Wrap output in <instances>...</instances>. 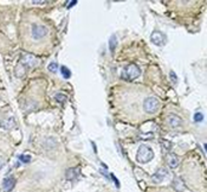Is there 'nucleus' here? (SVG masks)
Segmentation results:
<instances>
[{"instance_id": "nucleus-12", "label": "nucleus", "mask_w": 207, "mask_h": 192, "mask_svg": "<svg viewBox=\"0 0 207 192\" xmlns=\"http://www.w3.org/2000/svg\"><path fill=\"white\" fill-rule=\"evenodd\" d=\"M173 187L176 190L177 192H182L185 189H186V186L183 184V181L180 178H175V179L173 180Z\"/></svg>"}, {"instance_id": "nucleus-2", "label": "nucleus", "mask_w": 207, "mask_h": 192, "mask_svg": "<svg viewBox=\"0 0 207 192\" xmlns=\"http://www.w3.org/2000/svg\"><path fill=\"white\" fill-rule=\"evenodd\" d=\"M140 75H141V70L136 64H129L122 72V77L125 79H129V81L136 79Z\"/></svg>"}, {"instance_id": "nucleus-9", "label": "nucleus", "mask_w": 207, "mask_h": 192, "mask_svg": "<svg viewBox=\"0 0 207 192\" xmlns=\"http://www.w3.org/2000/svg\"><path fill=\"white\" fill-rule=\"evenodd\" d=\"M14 126H16V121H14V119L12 116L5 118V119H2L0 121V127L6 129V131H10L12 128H14Z\"/></svg>"}, {"instance_id": "nucleus-19", "label": "nucleus", "mask_w": 207, "mask_h": 192, "mask_svg": "<svg viewBox=\"0 0 207 192\" xmlns=\"http://www.w3.org/2000/svg\"><path fill=\"white\" fill-rule=\"evenodd\" d=\"M19 160L21 162H25V164H29L30 160H31V156L29 154H23V156H19Z\"/></svg>"}, {"instance_id": "nucleus-3", "label": "nucleus", "mask_w": 207, "mask_h": 192, "mask_svg": "<svg viewBox=\"0 0 207 192\" xmlns=\"http://www.w3.org/2000/svg\"><path fill=\"white\" fill-rule=\"evenodd\" d=\"M160 107V103L158 101V98H155L153 96H149L144 100L143 102V109L144 112L148 113V114H154Z\"/></svg>"}, {"instance_id": "nucleus-24", "label": "nucleus", "mask_w": 207, "mask_h": 192, "mask_svg": "<svg viewBox=\"0 0 207 192\" xmlns=\"http://www.w3.org/2000/svg\"><path fill=\"white\" fill-rule=\"evenodd\" d=\"M111 178H112L114 180H115V184H116V186H117V187H120V183H118V180L116 179L115 177H114V174H111Z\"/></svg>"}, {"instance_id": "nucleus-22", "label": "nucleus", "mask_w": 207, "mask_h": 192, "mask_svg": "<svg viewBox=\"0 0 207 192\" xmlns=\"http://www.w3.org/2000/svg\"><path fill=\"white\" fill-rule=\"evenodd\" d=\"M169 75H171V78H172V81H173V83L175 84L177 82V76L175 75V72L171 71V74H169Z\"/></svg>"}, {"instance_id": "nucleus-6", "label": "nucleus", "mask_w": 207, "mask_h": 192, "mask_svg": "<svg viewBox=\"0 0 207 192\" xmlns=\"http://www.w3.org/2000/svg\"><path fill=\"white\" fill-rule=\"evenodd\" d=\"M167 177H168V171H167V168L161 167L152 175V180H153L155 184H159V183H162Z\"/></svg>"}, {"instance_id": "nucleus-23", "label": "nucleus", "mask_w": 207, "mask_h": 192, "mask_svg": "<svg viewBox=\"0 0 207 192\" xmlns=\"http://www.w3.org/2000/svg\"><path fill=\"white\" fill-rule=\"evenodd\" d=\"M76 4H77L76 0H72V1H70V4L68 5V8H70V7H72V6H73V5H76Z\"/></svg>"}, {"instance_id": "nucleus-20", "label": "nucleus", "mask_w": 207, "mask_h": 192, "mask_svg": "<svg viewBox=\"0 0 207 192\" xmlns=\"http://www.w3.org/2000/svg\"><path fill=\"white\" fill-rule=\"evenodd\" d=\"M204 120V115L201 114V113H196L194 115V121L195 122H201V121Z\"/></svg>"}, {"instance_id": "nucleus-25", "label": "nucleus", "mask_w": 207, "mask_h": 192, "mask_svg": "<svg viewBox=\"0 0 207 192\" xmlns=\"http://www.w3.org/2000/svg\"><path fill=\"white\" fill-rule=\"evenodd\" d=\"M32 2H33V4H35V5H37V4H45V2H46V1H41V0H40V1H35H35H32Z\"/></svg>"}, {"instance_id": "nucleus-8", "label": "nucleus", "mask_w": 207, "mask_h": 192, "mask_svg": "<svg viewBox=\"0 0 207 192\" xmlns=\"http://www.w3.org/2000/svg\"><path fill=\"white\" fill-rule=\"evenodd\" d=\"M167 120H168V123L172 128H179V127L182 126V119L175 114H171Z\"/></svg>"}, {"instance_id": "nucleus-4", "label": "nucleus", "mask_w": 207, "mask_h": 192, "mask_svg": "<svg viewBox=\"0 0 207 192\" xmlns=\"http://www.w3.org/2000/svg\"><path fill=\"white\" fill-rule=\"evenodd\" d=\"M47 35V27L44 25L33 24L32 25V37L35 39H41Z\"/></svg>"}, {"instance_id": "nucleus-21", "label": "nucleus", "mask_w": 207, "mask_h": 192, "mask_svg": "<svg viewBox=\"0 0 207 192\" xmlns=\"http://www.w3.org/2000/svg\"><path fill=\"white\" fill-rule=\"evenodd\" d=\"M161 144H163V147H165L166 150H168V148H171V146H172V144L169 142V141H167V140H161L160 141Z\"/></svg>"}, {"instance_id": "nucleus-14", "label": "nucleus", "mask_w": 207, "mask_h": 192, "mask_svg": "<svg viewBox=\"0 0 207 192\" xmlns=\"http://www.w3.org/2000/svg\"><path fill=\"white\" fill-rule=\"evenodd\" d=\"M25 72H26V69L21 64H18L17 68H16V76L17 77H23L25 75Z\"/></svg>"}, {"instance_id": "nucleus-15", "label": "nucleus", "mask_w": 207, "mask_h": 192, "mask_svg": "<svg viewBox=\"0 0 207 192\" xmlns=\"http://www.w3.org/2000/svg\"><path fill=\"white\" fill-rule=\"evenodd\" d=\"M60 71H62V75L64 78H70L71 77V71L69 70V68L66 66H62L60 68Z\"/></svg>"}, {"instance_id": "nucleus-7", "label": "nucleus", "mask_w": 207, "mask_h": 192, "mask_svg": "<svg viewBox=\"0 0 207 192\" xmlns=\"http://www.w3.org/2000/svg\"><path fill=\"white\" fill-rule=\"evenodd\" d=\"M150 39H152V42L155 44V45H163L166 42V37L159 32V31H154L153 33H152V36H150Z\"/></svg>"}, {"instance_id": "nucleus-1", "label": "nucleus", "mask_w": 207, "mask_h": 192, "mask_svg": "<svg viewBox=\"0 0 207 192\" xmlns=\"http://www.w3.org/2000/svg\"><path fill=\"white\" fill-rule=\"evenodd\" d=\"M137 161L141 162V164H147L154 158V152L150 147H148L146 145H142L140 146V148L137 151Z\"/></svg>"}, {"instance_id": "nucleus-17", "label": "nucleus", "mask_w": 207, "mask_h": 192, "mask_svg": "<svg viewBox=\"0 0 207 192\" xmlns=\"http://www.w3.org/2000/svg\"><path fill=\"white\" fill-rule=\"evenodd\" d=\"M109 46H110V51L115 50V46H116V36H111L110 42H109Z\"/></svg>"}, {"instance_id": "nucleus-13", "label": "nucleus", "mask_w": 207, "mask_h": 192, "mask_svg": "<svg viewBox=\"0 0 207 192\" xmlns=\"http://www.w3.org/2000/svg\"><path fill=\"white\" fill-rule=\"evenodd\" d=\"M78 175V170L75 167H71L69 170H66L65 172V178L68 180H73Z\"/></svg>"}, {"instance_id": "nucleus-18", "label": "nucleus", "mask_w": 207, "mask_h": 192, "mask_svg": "<svg viewBox=\"0 0 207 192\" xmlns=\"http://www.w3.org/2000/svg\"><path fill=\"white\" fill-rule=\"evenodd\" d=\"M47 69H49L51 72H56L57 71V69H58V64H57L56 62H52V63H50V64H49Z\"/></svg>"}, {"instance_id": "nucleus-10", "label": "nucleus", "mask_w": 207, "mask_h": 192, "mask_svg": "<svg viewBox=\"0 0 207 192\" xmlns=\"http://www.w3.org/2000/svg\"><path fill=\"white\" fill-rule=\"evenodd\" d=\"M16 185V179L13 177H8V178H5L4 181H2V189L4 191L10 192L13 190V187Z\"/></svg>"}, {"instance_id": "nucleus-5", "label": "nucleus", "mask_w": 207, "mask_h": 192, "mask_svg": "<svg viewBox=\"0 0 207 192\" xmlns=\"http://www.w3.org/2000/svg\"><path fill=\"white\" fill-rule=\"evenodd\" d=\"M38 63H39V60H37L35 56H33V55H25L23 58H21V60H20L19 64H21V65L27 70L29 68H33V66H35Z\"/></svg>"}, {"instance_id": "nucleus-11", "label": "nucleus", "mask_w": 207, "mask_h": 192, "mask_svg": "<svg viewBox=\"0 0 207 192\" xmlns=\"http://www.w3.org/2000/svg\"><path fill=\"white\" fill-rule=\"evenodd\" d=\"M167 164H168V166L171 168H176L179 166V158H177L176 154H174V153H169L168 156H167Z\"/></svg>"}, {"instance_id": "nucleus-16", "label": "nucleus", "mask_w": 207, "mask_h": 192, "mask_svg": "<svg viewBox=\"0 0 207 192\" xmlns=\"http://www.w3.org/2000/svg\"><path fill=\"white\" fill-rule=\"evenodd\" d=\"M66 97L68 96L65 95V94H63V93H58V94H56V96H54V98H56V101L59 103H63L66 100Z\"/></svg>"}]
</instances>
